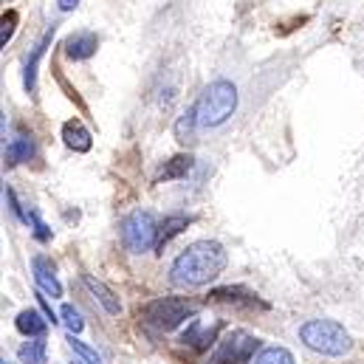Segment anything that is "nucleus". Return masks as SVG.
Here are the masks:
<instances>
[{"instance_id": "nucleus-1", "label": "nucleus", "mask_w": 364, "mask_h": 364, "mask_svg": "<svg viewBox=\"0 0 364 364\" xmlns=\"http://www.w3.org/2000/svg\"><path fill=\"white\" fill-rule=\"evenodd\" d=\"M229 257L218 240H195L186 246L170 266V282L178 288H200L209 285L226 269Z\"/></svg>"}, {"instance_id": "nucleus-2", "label": "nucleus", "mask_w": 364, "mask_h": 364, "mask_svg": "<svg viewBox=\"0 0 364 364\" xmlns=\"http://www.w3.org/2000/svg\"><path fill=\"white\" fill-rule=\"evenodd\" d=\"M192 110L198 127H218L237 110V88L229 80H215L203 88Z\"/></svg>"}, {"instance_id": "nucleus-3", "label": "nucleus", "mask_w": 364, "mask_h": 364, "mask_svg": "<svg viewBox=\"0 0 364 364\" xmlns=\"http://www.w3.org/2000/svg\"><path fill=\"white\" fill-rule=\"evenodd\" d=\"M299 339L322 356H345L353 348L350 333L333 319H311L299 328Z\"/></svg>"}, {"instance_id": "nucleus-4", "label": "nucleus", "mask_w": 364, "mask_h": 364, "mask_svg": "<svg viewBox=\"0 0 364 364\" xmlns=\"http://www.w3.org/2000/svg\"><path fill=\"white\" fill-rule=\"evenodd\" d=\"M198 302L189 296H161L141 308V319L156 331H176L181 322L192 319L198 314Z\"/></svg>"}, {"instance_id": "nucleus-5", "label": "nucleus", "mask_w": 364, "mask_h": 364, "mask_svg": "<svg viewBox=\"0 0 364 364\" xmlns=\"http://www.w3.org/2000/svg\"><path fill=\"white\" fill-rule=\"evenodd\" d=\"M122 243L133 255H144L159 243V223L150 212H133L122 220Z\"/></svg>"}, {"instance_id": "nucleus-6", "label": "nucleus", "mask_w": 364, "mask_h": 364, "mask_svg": "<svg viewBox=\"0 0 364 364\" xmlns=\"http://www.w3.org/2000/svg\"><path fill=\"white\" fill-rule=\"evenodd\" d=\"M260 345L263 342L246 331H229L218 342V348L212 350L206 364H249L255 359V353L260 350Z\"/></svg>"}, {"instance_id": "nucleus-7", "label": "nucleus", "mask_w": 364, "mask_h": 364, "mask_svg": "<svg viewBox=\"0 0 364 364\" xmlns=\"http://www.w3.org/2000/svg\"><path fill=\"white\" fill-rule=\"evenodd\" d=\"M31 269H34V282L43 294L48 296H63V285L57 279V272H54V263L46 257V255H37L31 260Z\"/></svg>"}, {"instance_id": "nucleus-8", "label": "nucleus", "mask_w": 364, "mask_h": 364, "mask_svg": "<svg viewBox=\"0 0 364 364\" xmlns=\"http://www.w3.org/2000/svg\"><path fill=\"white\" fill-rule=\"evenodd\" d=\"M99 48V40L93 31H77L65 40V57L74 60V63H82V60H91Z\"/></svg>"}, {"instance_id": "nucleus-9", "label": "nucleus", "mask_w": 364, "mask_h": 364, "mask_svg": "<svg viewBox=\"0 0 364 364\" xmlns=\"http://www.w3.org/2000/svg\"><path fill=\"white\" fill-rule=\"evenodd\" d=\"M218 328H220V325H203L200 319H192L189 328L183 331L181 342L186 348H192V350H206V348L215 342Z\"/></svg>"}, {"instance_id": "nucleus-10", "label": "nucleus", "mask_w": 364, "mask_h": 364, "mask_svg": "<svg viewBox=\"0 0 364 364\" xmlns=\"http://www.w3.org/2000/svg\"><path fill=\"white\" fill-rule=\"evenodd\" d=\"M215 302H232V305H243V308H269L263 299H257V294L246 291V288H215L209 294Z\"/></svg>"}, {"instance_id": "nucleus-11", "label": "nucleus", "mask_w": 364, "mask_h": 364, "mask_svg": "<svg viewBox=\"0 0 364 364\" xmlns=\"http://www.w3.org/2000/svg\"><path fill=\"white\" fill-rule=\"evenodd\" d=\"M63 141H65V147L74 150V153H88L93 147L91 133H88L85 124L77 122V119H71V122L63 124Z\"/></svg>"}, {"instance_id": "nucleus-12", "label": "nucleus", "mask_w": 364, "mask_h": 364, "mask_svg": "<svg viewBox=\"0 0 364 364\" xmlns=\"http://www.w3.org/2000/svg\"><path fill=\"white\" fill-rule=\"evenodd\" d=\"M82 282H85V288L91 291L93 296H96V302L105 308V314H110V316H116L119 311H122V305H119V296L102 282V279H96V277H91V274H85L82 277Z\"/></svg>"}, {"instance_id": "nucleus-13", "label": "nucleus", "mask_w": 364, "mask_h": 364, "mask_svg": "<svg viewBox=\"0 0 364 364\" xmlns=\"http://www.w3.org/2000/svg\"><path fill=\"white\" fill-rule=\"evenodd\" d=\"M51 37H54V26L43 34V40L34 46V51H31V57H28V63H26V91L34 93L37 91V68H40V60H43V54H46V48L51 46Z\"/></svg>"}, {"instance_id": "nucleus-14", "label": "nucleus", "mask_w": 364, "mask_h": 364, "mask_svg": "<svg viewBox=\"0 0 364 364\" xmlns=\"http://www.w3.org/2000/svg\"><path fill=\"white\" fill-rule=\"evenodd\" d=\"M14 325H17V331H20L23 336L43 339V333H46V328H48V319H46V314H37V311H20L17 319H14Z\"/></svg>"}, {"instance_id": "nucleus-15", "label": "nucleus", "mask_w": 364, "mask_h": 364, "mask_svg": "<svg viewBox=\"0 0 364 364\" xmlns=\"http://www.w3.org/2000/svg\"><path fill=\"white\" fill-rule=\"evenodd\" d=\"M34 153H37L34 141H31L28 136H17V139H11L9 147H6V164L14 167V164H23V161H31Z\"/></svg>"}, {"instance_id": "nucleus-16", "label": "nucleus", "mask_w": 364, "mask_h": 364, "mask_svg": "<svg viewBox=\"0 0 364 364\" xmlns=\"http://www.w3.org/2000/svg\"><path fill=\"white\" fill-rule=\"evenodd\" d=\"M192 164H195V159H192V156H176V159H170V161L161 167L159 181H176V178H186V173L192 170Z\"/></svg>"}, {"instance_id": "nucleus-17", "label": "nucleus", "mask_w": 364, "mask_h": 364, "mask_svg": "<svg viewBox=\"0 0 364 364\" xmlns=\"http://www.w3.org/2000/svg\"><path fill=\"white\" fill-rule=\"evenodd\" d=\"M186 226H189V218H186V215H170V218L159 226V243H156V249H164V246H167L178 232H183Z\"/></svg>"}, {"instance_id": "nucleus-18", "label": "nucleus", "mask_w": 364, "mask_h": 364, "mask_svg": "<svg viewBox=\"0 0 364 364\" xmlns=\"http://www.w3.org/2000/svg\"><path fill=\"white\" fill-rule=\"evenodd\" d=\"M17 359L23 364H46V342L43 339H34V342H26L17 348Z\"/></svg>"}, {"instance_id": "nucleus-19", "label": "nucleus", "mask_w": 364, "mask_h": 364, "mask_svg": "<svg viewBox=\"0 0 364 364\" xmlns=\"http://www.w3.org/2000/svg\"><path fill=\"white\" fill-rule=\"evenodd\" d=\"M255 364H294V356L285 348H266Z\"/></svg>"}, {"instance_id": "nucleus-20", "label": "nucleus", "mask_w": 364, "mask_h": 364, "mask_svg": "<svg viewBox=\"0 0 364 364\" xmlns=\"http://www.w3.org/2000/svg\"><path fill=\"white\" fill-rule=\"evenodd\" d=\"M68 345H71V350H74V353H77V356H80V359H82L85 364H102V356H99L93 348H88L85 342H80L74 333L68 336Z\"/></svg>"}, {"instance_id": "nucleus-21", "label": "nucleus", "mask_w": 364, "mask_h": 364, "mask_svg": "<svg viewBox=\"0 0 364 364\" xmlns=\"http://www.w3.org/2000/svg\"><path fill=\"white\" fill-rule=\"evenodd\" d=\"M63 322H65V328L71 331V333H80L82 328H85V322H82V316H80V311L74 308V305H63Z\"/></svg>"}, {"instance_id": "nucleus-22", "label": "nucleus", "mask_w": 364, "mask_h": 364, "mask_svg": "<svg viewBox=\"0 0 364 364\" xmlns=\"http://www.w3.org/2000/svg\"><path fill=\"white\" fill-rule=\"evenodd\" d=\"M195 127H198V122H195V110L189 107L181 119H178V124H176V136H178V141H186V139L192 136Z\"/></svg>"}, {"instance_id": "nucleus-23", "label": "nucleus", "mask_w": 364, "mask_h": 364, "mask_svg": "<svg viewBox=\"0 0 364 364\" xmlns=\"http://www.w3.org/2000/svg\"><path fill=\"white\" fill-rule=\"evenodd\" d=\"M14 26H17V11H14V9H9V11L3 14V20H0V46H3V48H6V43L11 40Z\"/></svg>"}, {"instance_id": "nucleus-24", "label": "nucleus", "mask_w": 364, "mask_h": 364, "mask_svg": "<svg viewBox=\"0 0 364 364\" xmlns=\"http://www.w3.org/2000/svg\"><path fill=\"white\" fill-rule=\"evenodd\" d=\"M28 223L34 226V237H37L40 243H48V240H51V229L40 220V215H37V212H28Z\"/></svg>"}, {"instance_id": "nucleus-25", "label": "nucleus", "mask_w": 364, "mask_h": 364, "mask_svg": "<svg viewBox=\"0 0 364 364\" xmlns=\"http://www.w3.org/2000/svg\"><path fill=\"white\" fill-rule=\"evenodd\" d=\"M37 302H40V308H43V314H46V319H51V322H57V316H54V311H51V305L46 302V296H43V291L37 294Z\"/></svg>"}, {"instance_id": "nucleus-26", "label": "nucleus", "mask_w": 364, "mask_h": 364, "mask_svg": "<svg viewBox=\"0 0 364 364\" xmlns=\"http://www.w3.org/2000/svg\"><path fill=\"white\" fill-rule=\"evenodd\" d=\"M77 3H80V0H57V6H60L63 11H74V9H77Z\"/></svg>"}, {"instance_id": "nucleus-27", "label": "nucleus", "mask_w": 364, "mask_h": 364, "mask_svg": "<svg viewBox=\"0 0 364 364\" xmlns=\"http://www.w3.org/2000/svg\"><path fill=\"white\" fill-rule=\"evenodd\" d=\"M0 364H9V362H6V359H3V362H0Z\"/></svg>"}, {"instance_id": "nucleus-28", "label": "nucleus", "mask_w": 364, "mask_h": 364, "mask_svg": "<svg viewBox=\"0 0 364 364\" xmlns=\"http://www.w3.org/2000/svg\"><path fill=\"white\" fill-rule=\"evenodd\" d=\"M74 364H80V362H74Z\"/></svg>"}]
</instances>
